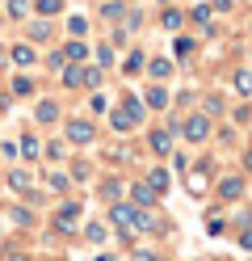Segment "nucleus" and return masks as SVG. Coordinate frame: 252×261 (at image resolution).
Instances as JSON below:
<instances>
[{"label": "nucleus", "mask_w": 252, "mask_h": 261, "mask_svg": "<svg viewBox=\"0 0 252 261\" xmlns=\"http://www.w3.org/2000/svg\"><path fill=\"white\" fill-rule=\"evenodd\" d=\"M9 17H25V0H9Z\"/></svg>", "instance_id": "nucleus-16"}, {"label": "nucleus", "mask_w": 252, "mask_h": 261, "mask_svg": "<svg viewBox=\"0 0 252 261\" xmlns=\"http://www.w3.org/2000/svg\"><path fill=\"white\" fill-rule=\"evenodd\" d=\"M240 190H244V181L231 177V181H223V198H240Z\"/></svg>", "instance_id": "nucleus-8"}, {"label": "nucleus", "mask_w": 252, "mask_h": 261, "mask_svg": "<svg viewBox=\"0 0 252 261\" xmlns=\"http://www.w3.org/2000/svg\"><path fill=\"white\" fill-rule=\"evenodd\" d=\"M160 21H164V30H177V25H181V13H173V9H168Z\"/></svg>", "instance_id": "nucleus-14"}, {"label": "nucleus", "mask_w": 252, "mask_h": 261, "mask_svg": "<svg viewBox=\"0 0 252 261\" xmlns=\"http://www.w3.org/2000/svg\"><path fill=\"white\" fill-rule=\"evenodd\" d=\"M147 186H151V190H164V186H168V173H164V169H156V173L147 177Z\"/></svg>", "instance_id": "nucleus-11"}, {"label": "nucleus", "mask_w": 252, "mask_h": 261, "mask_svg": "<svg viewBox=\"0 0 252 261\" xmlns=\"http://www.w3.org/2000/svg\"><path fill=\"white\" fill-rule=\"evenodd\" d=\"M67 139H72V143H89L93 139V126L89 122H72V126H67Z\"/></svg>", "instance_id": "nucleus-1"}, {"label": "nucleus", "mask_w": 252, "mask_h": 261, "mask_svg": "<svg viewBox=\"0 0 252 261\" xmlns=\"http://www.w3.org/2000/svg\"><path fill=\"white\" fill-rule=\"evenodd\" d=\"M38 13H59V0H38Z\"/></svg>", "instance_id": "nucleus-19"}, {"label": "nucleus", "mask_w": 252, "mask_h": 261, "mask_svg": "<svg viewBox=\"0 0 252 261\" xmlns=\"http://www.w3.org/2000/svg\"><path fill=\"white\" fill-rule=\"evenodd\" d=\"M134 122H139V118H130L126 110H118V114H114V126H118V130H130Z\"/></svg>", "instance_id": "nucleus-10"}, {"label": "nucleus", "mask_w": 252, "mask_h": 261, "mask_svg": "<svg viewBox=\"0 0 252 261\" xmlns=\"http://www.w3.org/2000/svg\"><path fill=\"white\" fill-rule=\"evenodd\" d=\"M235 85H240V93H252V72H240V76H235Z\"/></svg>", "instance_id": "nucleus-15"}, {"label": "nucleus", "mask_w": 252, "mask_h": 261, "mask_svg": "<svg viewBox=\"0 0 252 261\" xmlns=\"http://www.w3.org/2000/svg\"><path fill=\"white\" fill-rule=\"evenodd\" d=\"M139 68H143V55H139V51H134V55L126 59V72H139Z\"/></svg>", "instance_id": "nucleus-17"}, {"label": "nucleus", "mask_w": 252, "mask_h": 261, "mask_svg": "<svg viewBox=\"0 0 252 261\" xmlns=\"http://www.w3.org/2000/svg\"><path fill=\"white\" fill-rule=\"evenodd\" d=\"M130 198L147 206V202H156V190H151V186H134V190H130Z\"/></svg>", "instance_id": "nucleus-5"}, {"label": "nucleus", "mask_w": 252, "mask_h": 261, "mask_svg": "<svg viewBox=\"0 0 252 261\" xmlns=\"http://www.w3.org/2000/svg\"><path fill=\"white\" fill-rule=\"evenodd\" d=\"M122 110L130 114V118H143V101H139V97H126V101H122Z\"/></svg>", "instance_id": "nucleus-7"}, {"label": "nucleus", "mask_w": 252, "mask_h": 261, "mask_svg": "<svg viewBox=\"0 0 252 261\" xmlns=\"http://www.w3.org/2000/svg\"><path fill=\"white\" fill-rule=\"evenodd\" d=\"M63 85H80V68H67L63 72Z\"/></svg>", "instance_id": "nucleus-18"}, {"label": "nucleus", "mask_w": 252, "mask_h": 261, "mask_svg": "<svg viewBox=\"0 0 252 261\" xmlns=\"http://www.w3.org/2000/svg\"><path fill=\"white\" fill-rule=\"evenodd\" d=\"M76 215H80V206H76V202H67V206H59V219H55V223H59V227H72Z\"/></svg>", "instance_id": "nucleus-4"}, {"label": "nucleus", "mask_w": 252, "mask_h": 261, "mask_svg": "<svg viewBox=\"0 0 252 261\" xmlns=\"http://www.w3.org/2000/svg\"><path fill=\"white\" fill-rule=\"evenodd\" d=\"M168 72H173V63H168V59H156V63H151V76H168Z\"/></svg>", "instance_id": "nucleus-13"}, {"label": "nucleus", "mask_w": 252, "mask_h": 261, "mask_svg": "<svg viewBox=\"0 0 252 261\" xmlns=\"http://www.w3.org/2000/svg\"><path fill=\"white\" fill-rule=\"evenodd\" d=\"M147 101L160 110V106H168V93H164V89H151V93H147Z\"/></svg>", "instance_id": "nucleus-12"}, {"label": "nucleus", "mask_w": 252, "mask_h": 261, "mask_svg": "<svg viewBox=\"0 0 252 261\" xmlns=\"http://www.w3.org/2000/svg\"><path fill=\"white\" fill-rule=\"evenodd\" d=\"M168 148H173V135H168V130H156V135H151V152L168 156Z\"/></svg>", "instance_id": "nucleus-2"}, {"label": "nucleus", "mask_w": 252, "mask_h": 261, "mask_svg": "<svg viewBox=\"0 0 252 261\" xmlns=\"http://www.w3.org/2000/svg\"><path fill=\"white\" fill-rule=\"evenodd\" d=\"M67 55H72V59H84V42H67Z\"/></svg>", "instance_id": "nucleus-20"}, {"label": "nucleus", "mask_w": 252, "mask_h": 261, "mask_svg": "<svg viewBox=\"0 0 252 261\" xmlns=\"http://www.w3.org/2000/svg\"><path fill=\"white\" fill-rule=\"evenodd\" d=\"M248 169H252V152H248Z\"/></svg>", "instance_id": "nucleus-22"}, {"label": "nucleus", "mask_w": 252, "mask_h": 261, "mask_svg": "<svg viewBox=\"0 0 252 261\" xmlns=\"http://www.w3.org/2000/svg\"><path fill=\"white\" fill-rule=\"evenodd\" d=\"M9 261H30V257H25V253H13V257H9Z\"/></svg>", "instance_id": "nucleus-21"}, {"label": "nucleus", "mask_w": 252, "mask_h": 261, "mask_svg": "<svg viewBox=\"0 0 252 261\" xmlns=\"http://www.w3.org/2000/svg\"><path fill=\"white\" fill-rule=\"evenodd\" d=\"M13 59L21 63V68H30V63H34V51H30V46H13Z\"/></svg>", "instance_id": "nucleus-9"}, {"label": "nucleus", "mask_w": 252, "mask_h": 261, "mask_svg": "<svg viewBox=\"0 0 252 261\" xmlns=\"http://www.w3.org/2000/svg\"><path fill=\"white\" fill-rule=\"evenodd\" d=\"M55 118H59L55 101H42V106H38V122H55Z\"/></svg>", "instance_id": "nucleus-6"}, {"label": "nucleus", "mask_w": 252, "mask_h": 261, "mask_svg": "<svg viewBox=\"0 0 252 261\" xmlns=\"http://www.w3.org/2000/svg\"><path fill=\"white\" fill-rule=\"evenodd\" d=\"M206 130H210V126H206V118H189V126H185V135H189V139L198 143V139H206Z\"/></svg>", "instance_id": "nucleus-3"}]
</instances>
